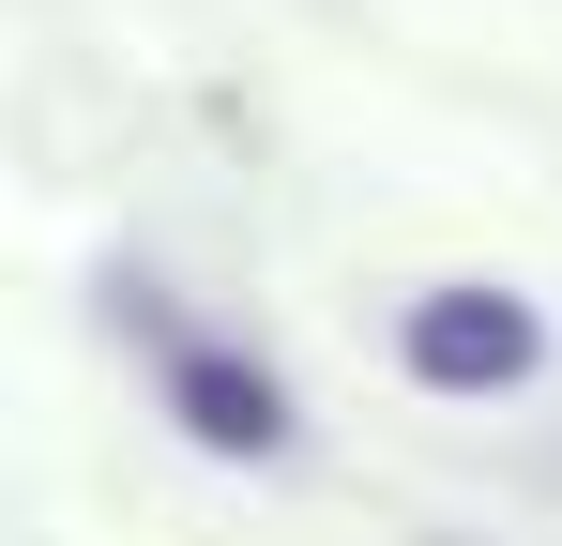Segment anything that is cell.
I'll list each match as a JSON object with an SVG mask.
<instances>
[{
  "label": "cell",
  "mask_w": 562,
  "mask_h": 546,
  "mask_svg": "<svg viewBox=\"0 0 562 546\" xmlns=\"http://www.w3.org/2000/svg\"><path fill=\"white\" fill-rule=\"evenodd\" d=\"M122 334H137V364H153V410H168L198 455L274 470V455L304 441V410H289V379H274V364H259V350H228V334H198V319H168L137 273H122Z\"/></svg>",
  "instance_id": "1"
},
{
  "label": "cell",
  "mask_w": 562,
  "mask_h": 546,
  "mask_svg": "<svg viewBox=\"0 0 562 546\" xmlns=\"http://www.w3.org/2000/svg\"><path fill=\"white\" fill-rule=\"evenodd\" d=\"M395 364H411L426 395H457V410H486V395L548 379V319H532L517 288H486V273H457V288H411V319H395Z\"/></svg>",
  "instance_id": "2"
}]
</instances>
